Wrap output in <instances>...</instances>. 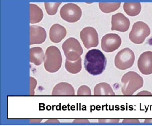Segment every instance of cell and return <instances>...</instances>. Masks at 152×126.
Returning <instances> with one entry per match:
<instances>
[{
  "label": "cell",
  "mask_w": 152,
  "mask_h": 126,
  "mask_svg": "<svg viewBox=\"0 0 152 126\" xmlns=\"http://www.w3.org/2000/svg\"><path fill=\"white\" fill-rule=\"evenodd\" d=\"M106 65V58L99 50H90L85 55L84 68L91 75L96 76L101 74L105 70Z\"/></svg>",
  "instance_id": "obj_1"
},
{
  "label": "cell",
  "mask_w": 152,
  "mask_h": 126,
  "mask_svg": "<svg viewBox=\"0 0 152 126\" xmlns=\"http://www.w3.org/2000/svg\"><path fill=\"white\" fill-rule=\"evenodd\" d=\"M121 91L124 95H132L143 87L144 80L136 72L129 71L124 74L121 78Z\"/></svg>",
  "instance_id": "obj_2"
},
{
  "label": "cell",
  "mask_w": 152,
  "mask_h": 126,
  "mask_svg": "<svg viewBox=\"0 0 152 126\" xmlns=\"http://www.w3.org/2000/svg\"><path fill=\"white\" fill-rule=\"evenodd\" d=\"M63 58L59 49L56 46H50L45 53L44 66L47 71L51 73L59 71L62 66Z\"/></svg>",
  "instance_id": "obj_3"
},
{
  "label": "cell",
  "mask_w": 152,
  "mask_h": 126,
  "mask_svg": "<svg viewBox=\"0 0 152 126\" xmlns=\"http://www.w3.org/2000/svg\"><path fill=\"white\" fill-rule=\"evenodd\" d=\"M62 49L66 59L69 61L78 60L83 53L80 43L75 38H70L63 43Z\"/></svg>",
  "instance_id": "obj_4"
},
{
  "label": "cell",
  "mask_w": 152,
  "mask_h": 126,
  "mask_svg": "<svg viewBox=\"0 0 152 126\" xmlns=\"http://www.w3.org/2000/svg\"><path fill=\"white\" fill-rule=\"evenodd\" d=\"M135 56L134 52L129 48H125L117 53L114 59L115 67L124 71L129 69L134 64Z\"/></svg>",
  "instance_id": "obj_5"
},
{
  "label": "cell",
  "mask_w": 152,
  "mask_h": 126,
  "mask_svg": "<svg viewBox=\"0 0 152 126\" xmlns=\"http://www.w3.org/2000/svg\"><path fill=\"white\" fill-rule=\"evenodd\" d=\"M150 34V29L145 23L143 22H136L132 26L129 34V38L134 44H142L146 38Z\"/></svg>",
  "instance_id": "obj_6"
},
{
  "label": "cell",
  "mask_w": 152,
  "mask_h": 126,
  "mask_svg": "<svg viewBox=\"0 0 152 126\" xmlns=\"http://www.w3.org/2000/svg\"><path fill=\"white\" fill-rule=\"evenodd\" d=\"M80 8L74 3H69L64 5L60 11L62 19L66 22L74 23L78 22L82 16Z\"/></svg>",
  "instance_id": "obj_7"
},
{
  "label": "cell",
  "mask_w": 152,
  "mask_h": 126,
  "mask_svg": "<svg viewBox=\"0 0 152 126\" xmlns=\"http://www.w3.org/2000/svg\"><path fill=\"white\" fill-rule=\"evenodd\" d=\"M121 43V39L118 34H107L103 36L101 39V48L106 53H111L119 49Z\"/></svg>",
  "instance_id": "obj_8"
},
{
  "label": "cell",
  "mask_w": 152,
  "mask_h": 126,
  "mask_svg": "<svg viewBox=\"0 0 152 126\" xmlns=\"http://www.w3.org/2000/svg\"><path fill=\"white\" fill-rule=\"evenodd\" d=\"M81 39L87 49L96 47L99 44V37L97 32L92 27L83 28L80 33Z\"/></svg>",
  "instance_id": "obj_9"
},
{
  "label": "cell",
  "mask_w": 152,
  "mask_h": 126,
  "mask_svg": "<svg viewBox=\"0 0 152 126\" xmlns=\"http://www.w3.org/2000/svg\"><path fill=\"white\" fill-rule=\"evenodd\" d=\"M137 66L142 74L146 75L152 74V51H145L140 55L138 59Z\"/></svg>",
  "instance_id": "obj_10"
},
{
  "label": "cell",
  "mask_w": 152,
  "mask_h": 126,
  "mask_svg": "<svg viewBox=\"0 0 152 126\" xmlns=\"http://www.w3.org/2000/svg\"><path fill=\"white\" fill-rule=\"evenodd\" d=\"M112 31H116L121 32H125L129 30L130 22L129 18L122 13H117L112 17Z\"/></svg>",
  "instance_id": "obj_11"
},
{
  "label": "cell",
  "mask_w": 152,
  "mask_h": 126,
  "mask_svg": "<svg viewBox=\"0 0 152 126\" xmlns=\"http://www.w3.org/2000/svg\"><path fill=\"white\" fill-rule=\"evenodd\" d=\"M30 30V45L41 44L46 40L47 33L43 27L37 25H31Z\"/></svg>",
  "instance_id": "obj_12"
},
{
  "label": "cell",
  "mask_w": 152,
  "mask_h": 126,
  "mask_svg": "<svg viewBox=\"0 0 152 126\" xmlns=\"http://www.w3.org/2000/svg\"><path fill=\"white\" fill-rule=\"evenodd\" d=\"M66 34V29L58 24L53 25L50 30V39L55 43L61 42L65 38Z\"/></svg>",
  "instance_id": "obj_13"
},
{
  "label": "cell",
  "mask_w": 152,
  "mask_h": 126,
  "mask_svg": "<svg viewBox=\"0 0 152 126\" xmlns=\"http://www.w3.org/2000/svg\"><path fill=\"white\" fill-rule=\"evenodd\" d=\"M74 88L71 84L67 82H60L53 88L52 95H74Z\"/></svg>",
  "instance_id": "obj_14"
},
{
  "label": "cell",
  "mask_w": 152,
  "mask_h": 126,
  "mask_svg": "<svg viewBox=\"0 0 152 126\" xmlns=\"http://www.w3.org/2000/svg\"><path fill=\"white\" fill-rule=\"evenodd\" d=\"M45 54L42 48L40 47H34L30 49V61L36 66H39L44 62Z\"/></svg>",
  "instance_id": "obj_15"
},
{
  "label": "cell",
  "mask_w": 152,
  "mask_h": 126,
  "mask_svg": "<svg viewBox=\"0 0 152 126\" xmlns=\"http://www.w3.org/2000/svg\"><path fill=\"white\" fill-rule=\"evenodd\" d=\"M94 95H115L111 86L106 82H101L97 84L94 89Z\"/></svg>",
  "instance_id": "obj_16"
},
{
  "label": "cell",
  "mask_w": 152,
  "mask_h": 126,
  "mask_svg": "<svg viewBox=\"0 0 152 126\" xmlns=\"http://www.w3.org/2000/svg\"><path fill=\"white\" fill-rule=\"evenodd\" d=\"M30 23L35 24L39 23L42 20L43 13L41 9L37 5L30 4Z\"/></svg>",
  "instance_id": "obj_17"
},
{
  "label": "cell",
  "mask_w": 152,
  "mask_h": 126,
  "mask_svg": "<svg viewBox=\"0 0 152 126\" xmlns=\"http://www.w3.org/2000/svg\"><path fill=\"white\" fill-rule=\"evenodd\" d=\"M123 9L128 15L136 16L141 11V4L140 2H125L123 5Z\"/></svg>",
  "instance_id": "obj_18"
},
{
  "label": "cell",
  "mask_w": 152,
  "mask_h": 126,
  "mask_svg": "<svg viewBox=\"0 0 152 126\" xmlns=\"http://www.w3.org/2000/svg\"><path fill=\"white\" fill-rule=\"evenodd\" d=\"M65 67L66 70L72 74L79 73L82 70V59L80 58L76 61H71L66 59Z\"/></svg>",
  "instance_id": "obj_19"
},
{
  "label": "cell",
  "mask_w": 152,
  "mask_h": 126,
  "mask_svg": "<svg viewBox=\"0 0 152 126\" xmlns=\"http://www.w3.org/2000/svg\"><path fill=\"white\" fill-rule=\"evenodd\" d=\"M121 5V2H114V3L99 2V7L102 12L105 14H109V13L114 12L119 9Z\"/></svg>",
  "instance_id": "obj_20"
},
{
  "label": "cell",
  "mask_w": 152,
  "mask_h": 126,
  "mask_svg": "<svg viewBox=\"0 0 152 126\" xmlns=\"http://www.w3.org/2000/svg\"><path fill=\"white\" fill-rule=\"evenodd\" d=\"M61 2H56V3H50V2H45V9L48 15H54L56 14L58 7L61 4Z\"/></svg>",
  "instance_id": "obj_21"
},
{
  "label": "cell",
  "mask_w": 152,
  "mask_h": 126,
  "mask_svg": "<svg viewBox=\"0 0 152 126\" xmlns=\"http://www.w3.org/2000/svg\"><path fill=\"white\" fill-rule=\"evenodd\" d=\"M78 95H91V92L90 88L87 86H81L77 91Z\"/></svg>",
  "instance_id": "obj_22"
},
{
  "label": "cell",
  "mask_w": 152,
  "mask_h": 126,
  "mask_svg": "<svg viewBox=\"0 0 152 126\" xmlns=\"http://www.w3.org/2000/svg\"><path fill=\"white\" fill-rule=\"evenodd\" d=\"M30 84H31V91H30V95H34V90L36 87V85H37V81L36 80L32 77H30Z\"/></svg>",
  "instance_id": "obj_23"
},
{
  "label": "cell",
  "mask_w": 152,
  "mask_h": 126,
  "mask_svg": "<svg viewBox=\"0 0 152 126\" xmlns=\"http://www.w3.org/2000/svg\"><path fill=\"white\" fill-rule=\"evenodd\" d=\"M99 122H111V123H117L120 121L118 119H100L99 120Z\"/></svg>",
  "instance_id": "obj_24"
},
{
  "label": "cell",
  "mask_w": 152,
  "mask_h": 126,
  "mask_svg": "<svg viewBox=\"0 0 152 126\" xmlns=\"http://www.w3.org/2000/svg\"><path fill=\"white\" fill-rule=\"evenodd\" d=\"M136 95L137 96H152V93L148 91L144 90L139 92Z\"/></svg>",
  "instance_id": "obj_25"
},
{
  "label": "cell",
  "mask_w": 152,
  "mask_h": 126,
  "mask_svg": "<svg viewBox=\"0 0 152 126\" xmlns=\"http://www.w3.org/2000/svg\"><path fill=\"white\" fill-rule=\"evenodd\" d=\"M123 123H139L140 122L137 119H124L123 121Z\"/></svg>",
  "instance_id": "obj_26"
},
{
  "label": "cell",
  "mask_w": 152,
  "mask_h": 126,
  "mask_svg": "<svg viewBox=\"0 0 152 126\" xmlns=\"http://www.w3.org/2000/svg\"><path fill=\"white\" fill-rule=\"evenodd\" d=\"M144 122L145 123H150L152 122V119H146L145 121Z\"/></svg>",
  "instance_id": "obj_27"
}]
</instances>
